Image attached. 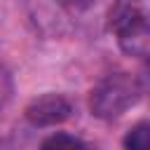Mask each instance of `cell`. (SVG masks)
<instances>
[{
  "label": "cell",
  "mask_w": 150,
  "mask_h": 150,
  "mask_svg": "<svg viewBox=\"0 0 150 150\" xmlns=\"http://www.w3.org/2000/svg\"><path fill=\"white\" fill-rule=\"evenodd\" d=\"M108 28L127 56H150V16L136 0H117L108 9Z\"/></svg>",
  "instance_id": "obj_1"
},
{
  "label": "cell",
  "mask_w": 150,
  "mask_h": 150,
  "mask_svg": "<svg viewBox=\"0 0 150 150\" xmlns=\"http://www.w3.org/2000/svg\"><path fill=\"white\" fill-rule=\"evenodd\" d=\"M141 96V87L138 82L127 75V73H115L103 77L89 96V110L91 115L101 117V120H112L124 115Z\"/></svg>",
  "instance_id": "obj_2"
},
{
  "label": "cell",
  "mask_w": 150,
  "mask_h": 150,
  "mask_svg": "<svg viewBox=\"0 0 150 150\" xmlns=\"http://www.w3.org/2000/svg\"><path fill=\"white\" fill-rule=\"evenodd\" d=\"M23 115L33 127H56L73 115V105L63 94H42L26 105Z\"/></svg>",
  "instance_id": "obj_3"
},
{
  "label": "cell",
  "mask_w": 150,
  "mask_h": 150,
  "mask_svg": "<svg viewBox=\"0 0 150 150\" xmlns=\"http://www.w3.org/2000/svg\"><path fill=\"white\" fill-rule=\"evenodd\" d=\"M124 150H150V120L136 122L122 138Z\"/></svg>",
  "instance_id": "obj_4"
},
{
  "label": "cell",
  "mask_w": 150,
  "mask_h": 150,
  "mask_svg": "<svg viewBox=\"0 0 150 150\" xmlns=\"http://www.w3.org/2000/svg\"><path fill=\"white\" fill-rule=\"evenodd\" d=\"M40 150H87V145L77 138V136H70V134H52L42 141Z\"/></svg>",
  "instance_id": "obj_5"
},
{
  "label": "cell",
  "mask_w": 150,
  "mask_h": 150,
  "mask_svg": "<svg viewBox=\"0 0 150 150\" xmlns=\"http://www.w3.org/2000/svg\"><path fill=\"white\" fill-rule=\"evenodd\" d=\"M59 2H61L63 7H68V9H75V12H77V9H84L91 0H59Z\"/></svg>",
  "instance_id": "obj_6"
}]
</instances>
